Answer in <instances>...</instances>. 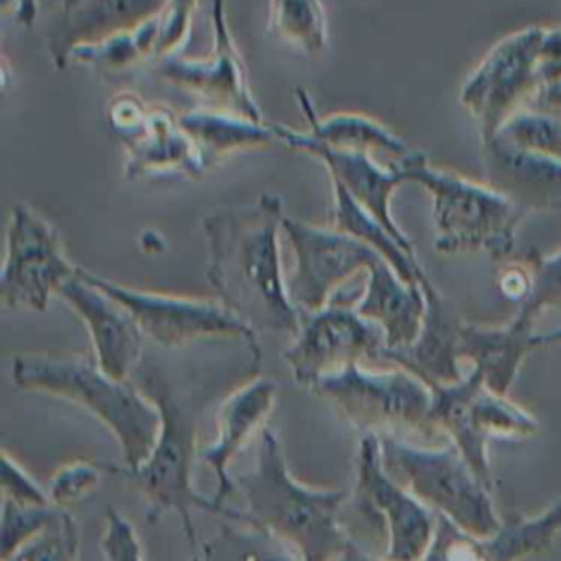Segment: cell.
Returning <instances> with one entry per match:
<instances>
[{
    "instance_id": "1",
    "label": "cell",
    "mask_w": 561,
    "mask_h": 561,
    "mask_svg": "<svg viewBox=\"0 0 561 561\" xmlns=\"http://www.w3.org/2000/svg\"><path fill=\"white\" fill-rule=\"evenodd\" d=\"M283 217V199L261 193L252 204L224 206L202 219L208 248L206 280L217 300L256 333L296 335L302 320L280 267Z\"/></svg>"
},
{
    "instance_id": "2",
    "label": "cell",
    "mask_w": 561,
    "mask_h": 561,
    "mask_svg": "<svg viewBox=\"0 0 561 561\" xmlns=\"http://www.w3.org/2000/svg\"><path fill=\"white\" fill-rule=\"evenodd\" d=\"M131 377V381L158 408V440L142 465H103L105 473L125 478L127 482L142 491L149 504V524L160 522L164 513H175L182 522V530L191 548L197 554L199 539L193 524V513L206 511L224 515V511L213 502V497H204L193 486V465L195 456H199L197 438L208 394L202 386H191L182 377H171L169 370L160 368L153 362H145V357Z\"/></svg>"
},
{
    "instance_id": "3",
    "label": "cell",
    "mask_w": 561,
    "mask_h": 561,
    "mask_svg": "<svg viewBox=\"0 0 561 561\" xmlns=\"http://www.w3.org/2000/svg\"><path fill=\"white\" fill-rule=\"evenodd\" d=\"M232 482L245 502L241 524L274 535L302 561H337L353 543L340 526L348 493L298 482L272 430L265 427L256 434L254 465L234 473Z\"/></svg>"
},
{
    "instance_id": "4",
    "label": "cell",
    "mask_w": 561,
    "mask_h": 561,
    "mask_svg": "<svg viewBox=\"0 0 561 561\" xmlns=\"http://www.w3.org/2000/svg\"><path fill=\"white\" fill-rule=\"evenodd\" d=\"M13 383L20 390L44 392L92 414L116 438L125 467L142 465L160 432V414L153 401L131 381L105 375L94 355L75 351L20 353L11 364Z\"/></svg>"
},
{
    "instance_id": "5",
    "label": "cell",
    "mask_w": 561,
    "mask_h": 561,
    "mask_svg": "<svg viewBox=\"0 0 561 561\" xmlns=\"http://www.w3.org/2000/svg\"><path fill=\"white\" fill-rule=\"evenodd\" d=\"M405 169L408 182L423 186L432 197L436 252H484L491 259L513 252L526 213L508 197L489 184L434 169L423 151H412Z\"/></svg>"
},
{
    "instance_id": "6",
    "label": "cell",
    "mask_w": 561,
    "mask_h": 561,
    "mask_svg": "<svg viewBox=\"0 0 561 561\" xmlns=\"http://www.w3.org/2000/svg\"><path fill=\"white\" fill-rule=\"evenodd\" d=\"M379 445L383 469L436 515L476 537H491L502 528L491 491L454 443L419 447L397 436H379Z\"/></svg>"
},
{
    "instance_id": "7",
    "label": "cell",
    "mask_w": 561,
    "mask_h": 561,
    "mask_svg": "<svg viewBox=\"0 0 561 561\" xmlns=\"http://www.w3.org/2000/svg\"><path fill=\"white\" fill-rule=\"evenodd\" d=\"M311 390L329 399L364 434L397 438L403 434L425 438L440 434L432 423V388L401 366L373 370L353 364L318 379Z\"/></svg>"
},
{
    "instance_id": "8",
    "label": "cell",
    "mask_w": 561,
    "mask_h": 561,
    "mask_svg": "<svg viewBox=\"0 0 561 561\" xmlns=\"http://www.w3.org/2000/svg\"><path fill=\"white\" fill-rule=\"evenodd\" d=\"M432 423L458 447L489 491L493 489L486 456L489 438H528L539 430L533 414L506 394L489 390L473 368L456 383L432 386Z\"/></svg>"
},
{
    "instance_id": "9",
    "label": "cell",
    "mask_w": 561,
    "mask_h": 561,
    "mask_svg": "<svg viewBox=\"0 0 561 561\" xmlns=\"http://www.w3.org/2000/svg\"><path fill=\"white\" fill-rule=\"evenodd\" d=\"M83 276L131 313L145 340L164 351H182L197 342L226 340L259 344V333L228 311L219 300L182 298L153 291H138L110 278L81 270Z\"/></svg>"
},
{
    "instance_id": "10",
    "label": "cell",
    "mask_w": 561,
    "mask_h": 561,
    "mask_svg": "<svg viewBox=\"0 0 561 561\" xmlns=\"http://www.w3.org/2000/svg\"><path fill=\"white\" fill-rule=\"evenodd\" d=\"M353 504L379 524L383 561H419L427 552L438 515L383 469L379 434H364L359 440Z\"/></svg>"
},
{
    "instance_id": "11",
    "label": "cell",
    "mask_w": 561,
    "mask_h": 561,
    "mask_svg": "<svg viewBox=\"0 0 561 561\" xmlns=\"http://www.w3.org/2000/svg\"><path fill=\"white\" fill-rule=\"evenodd\" d=\"M543 26H526L508 33L491 46L458 92L460 105L478 123L482 142L522 110L528 96L539 90L537 55Z\"/></svg>"
},
{
    "instance_id": "12",
    "label": "cell",
    "mask_w": 561,
    "mask_h": 561,
    "mask_svg": "<svg viewBox=\"0 0 561 561\" xmlns=\"http://www.w3.org/2000/svg\"><path fill=\"white\" fill-rule=\"evenodd\" d=\"M57 230L31 206L15 204L7 224L0 302L7 309L44 311L57 289L77 274Z\"/></svg>"
},
{
    "instance_id": "13",
    "label": "cell",
    "mask_w": 561,
    "mask_h": 561,
    "mask_svg": "<svg viewBox=\"0 0 561 561\" xmlns=\"http://www.w3.org/2000/svg\"><path fill=\"white\" fill-rule=\"evenodd\" d=\"M383 331L362 318L355 307L329 302L316 313H302L294 344L283 353L294 379L311 388L318 379L353 364L383 359Z\"/></svg>"
},
{
    "instance_id": "14",
    "label": "cell",
    "mask_w": 561,
    "mask_h": 561,
    "mask_svg": "<svg viewBox=\"0 0 561 561\" xmlns=\"http://www.w3.org/2000/svg\"><path fill=\"white\" fill-rule=\"evenodd\" d=\"M283 232L294 252L287 291L302 313L324 309L346 278L381 261L377 250L337 228H320L283 217Z\"/></svg>"
},
{
    "instance_id": "15",
    "label": "cell",
    "mask_w": 561,
    "mask_h": 561,
    "mask_svg": "<svg viewBox=\"0 0 561 561\" xmlns=\"http://www.w3.org/2000/svg\"><path fill=\"white\" fill-rule=\"evenodd\" d=\"M561 533V500L535 517L513 515L491 537H476L460 530L454 522L438 515L436 535L419 561H522L543 554ZM337 561H383L368 554L355 541Z\"/></svg>"
},
{
    "instance_id": "16",
    "label": "cell",
    "mask_w": 561,
    "mask_h": 561,
    "mask_svg": "<svg viewBox=\"0 0 561 561\" xmlns=\"http://www.w3.org/2000/svg\"><path fill=\"white\" fill-rule=\"evenodd\" d=\"M213 7V50L206 59H182L178 55L153 64L156 75L186 92L199 96L208 110L230 112L254 123H263L259 103L254 101L241 53L237 50L228 22L226 0H210Z\"/></svg>"
},
{
    "instance_id": "17",
    "label": "cell",
    "mask_w": 561,
    "mask_h": 561,
    "mask_svg": "<svg viewBox=\"0 0 561 561\" xmlns=\"http://www.w3.org/2000/svg\"><path fill=\"white\" fill-rule=\"evenodd\" d=\"M107 116L127 147L125 178L151 173L199 175L206 169L193 140L171 112L147 107L136 94H118L110 103Z\"/></svg>"
},
{
    "instance_id": "18",
    "label": "cell",
    "mask_w": 561,
    "mask_h": 561,
    "mask_svg": "<svg viewBox=\"0 0 561 561\" xmlns=\"http://www.w3.org/2000/svg\"><path fill=\"white\" fill-rule=\"evenodd\" d=\"M272 125H274L276 138L280 142L318 158L327 167L331 180L340 182L351 193V197L397 239V243L405 252L416 256L414 248H412V241L394 224V219L390 215L392 193L403 182H408L405 160L410 156L401 162H390L388 169H381L368 153L333 149V147H327V145L313 140L307 131H296V129H291L287 125H278V123H272Z\"/></svg>"
},
{
    "instance_id": "19",
    "label": "cell",
    "mask_w": 561,
    "mask_h": 561,
    "mask_svg": "<svg viewBox=\"0 0 561 561\" xmlns=\"http://www.w3.org/2000/svg\"><path fill=\"white\" fill-rule=\"evenodd\" d=\"M57 296L83 320L99 368L116 381L131 379L145 357V335L131 313L92 285L81 267L57 289Z\"/></svg>"
},
{
    "instance_id": "20",
    "label": "cell",
    "mask_w": 561,
    "mask_h": 561,
    "mask_svg": "<svg viewBox=\"0 0 561 561\" xmlns=\"http://www.w3.org/2000/svg\"><path fill=\"white\" fill-rule=\"evenodd\" d=\"M276 399V383L270 377H252L228 392L217 410V434L215 440L199 449L202 462H206L217 478L213 502L224 511V517L241 522V511L226 506V497L237 493L230 462L248 443V438L270 416Z\"/></svg>"
},
{
    "instance_id": "21",
    "label": "cell",
    "mask_w": 561,
    "mask_h": 561,
    "mask_svg": "<svg viewBox=\"0 0 561 561\" xmlns=\"http://www.w3.org/2000/svg\"><path fill=\"white\" fill-rule=\"evenodd\" d=\"M167 0H72L61 4L59 20L48 33V53L57 68L79 48L96 46L114 35L134 31L156 18Z\"/></svg>"
},
{
    "instance_id": "22",
    "label": "cell",
    "mask_w": 561,
    "mask_h": 561,
    "mask_svg": "<svg viewBox=\"0 0 561 561\" xmlns=\"http://www.w3.org/2000/svg\"><path fill=\"white\" fill-rule=\"evenodd\" d=\"M425 294V318L414 344L399 353H388L386 362L401 366L423 379L430 388L443 383H456L465 375L460 370V331L465 320L456 307L427 280Z\"/></svg>"
},
{
    "instance_id": "23",
    "label": "cell",
    "mask_w": 561,
    "mask_h": 561,
    "mask_svg": "<svg viewBox=\"0 0 561 561\" xmlns=\"http://www.w3.org/2000/svg\"><path fill=\"white\" fill-rule=\"evenodd\" d=\"M489 186L524 213L561 210V160L519 151L497 138L482 142Z\"/></svg>"
},
{
    "instance_id": "24",
    "label": "cell",
    "mask_w": 561,
    "mask_h": 561,
    "mask_svg": "<svg viewBox=\"0 0 561 561\" xmlns=\"http://www.w3.org/2000/svg\"><path fill=\"white\" fill-rule=\"evenodd\" d=\"M425 307L423 287L405 283L383 259L368 270L364 294L355 302L357 313L383 331V359L388 353H399L414 344L423 327Z\"/></svg>"
},
{
    "instance_id": "25",
    "label": "cell",
    "mask_w": 561,
    "mask_h": 561,
    "mask_svg": "<svg viewBox=\"0 0 561 561\" xmlns=\"http://www.w3.org/2000/svg\"><path fill=\"white\" fill-rule=\"evenodd\" d=\"M535 318L517 311L502 327H484L465 322L460 331V359L471 362L484 386L497 394H506L524 357L535 351Z\"/></svg>"
},
{
    "instance_id": "26",
    "label": "cell",
    "mask_w": 561,
    "mask_h": 561,
    "mask_svg": "<svg viewBox=\"0 0 561 561\" xmlns=\"http://www.w3.org/2000/svg\"><path fill=\"white\" fill-rule=\"evenodd\" d=\"M296 101L302 107V114L309 123V136L327 147L357 151V153H386L390 162L405 160L412 151L408 145L397 138L388 127L377 123L370 116L355 114V112H337L329 118H318L309 94L302 88H296Z\"/></svg>"
},
{
    "instance_id": "27",
    "label": "cell",
    "mask_w": 561,
    "mask_h": 561,
    "mask_svg": "<svg viewBox=\"0 0 561 561\" xmlns=\"http://www.w3.org/2000/svg\"><path fill=\"white\" fill-rule=\"evenodd\" d=\"M178 121L193 140L204 167H210L230 153L267 147L278 140L272 123H254L250 118L208 107L184 112Z\"/></svg>"
},
{
    "instance_id": "28",
    "label": "cell",
    "mask_w": 561,
    "mask_h": 561,
    "mask_svg": "<svg viewBox=\"0 0 561 561\" xmlns=\"http://www.w3.org/2000/svg\"><path fill=\"white\" fill-rule=\"evenodd\" d=\"M333 182V193H335V210H333V228L353 234L355 239L368 243L373 250L381 254L386 263L392 265V270L412 285H425L430 278L425 270L419 265L416 256L405 252L397 239L375 219L370 217L353 197L351 193L335 180Z\"/></svg>"
},
{
    "instance_id": "29",
    "label": "cell",
    "mask_w": 561,
    "mask_h": 561,
    "mask_svg": "<svg viewBox=\"0 0 561 561\" xmlns=\"http://www.w3.org/2000/svg\"><path fill=\"white\" fill-rule=\"evenodd\" d=\"M202 561H302L287 543L250 524H224L197 554Z\"/></svg>"
},
{
    "instance_id": "30",
    "label": "cell",
    "mask_w": 561,
    "mask_h": 561,
    "mask_svg": "<svg viewBox=\"0 0 561 561\" xmlns=\"http://www.w3.org/2000/svg\"><path fill=\"white\" fill-rule=\"evenodd\" d=\"M272 31L305 55H320L327 48L329 31L320 0H270Z\"/></svg>"
},
{
    "instance_id": "31",
    "label": "cell",
    "mask_w": 561,
    "mask_h": 561,
    "mask_svg": "<svg viewBox=\"0 0 561 561\" xmlns=\"http://www.w3.org/2000/svg\"><path fill=\"white\" fill-rule=\"evenodd\" d=\"M158 39V15L142 26L114 35L96 46L79 48L68 57V64H90L105 72L125 70L138 61H153Z\"/></svg>"
},
{
    "instance_id": "32",
    "label": "cell",
    "mask_w": 561,
    "mask_h": 561,
    "mask_svg": "<svg viewBox=\"0 0 561 561\" xmlns=\"http://www.w3.org/2000/svg\"><path fill=\"white\" fill-rule=\"evenodd\" d=\"M493 138L519 151L561 160V116L537 107L515 112Z\"/></svg>"
},
{
    "instance_id": "33",
    "label": "cell",
    "mask_w": 561,
    "mask_h": 561,
    "mask_svg": "<svg viewBox=\"0 0 561 561\" xmlns=\"http://www.w3.org/2000/svg\"><path fill=\"white\" fill-rule=\"evenodd\" d=\"M79 526L68 508H59L55 519L28 543L2 561H77Z\"/></svg>"
},
{
    "instance_id": "34",
    "label": "cell",
    "mask_w": 561,
    "mask_h": 561,
    "mask_svg": "<svg viewBox=\"0 0 561 561\" xmlns=\"http://www.w3.org/2000/svg\"><path fill=\"white\" fill-rule=\"evenodd\" d=\"M57 506H22L2 497V539L0 557L7 559L35 535H39L57 515Z\"/></svg>"
},
{
    "instance_id": "35",
    "label": "cell",
    "mask_w": 561,
    "mask_h": 561,
    "mask_svg": "<svg viewBox=\"0 0 561 561\" xmlns=\"http://www.w3.org/2000/svg\"><path fill=\"white\" fill-rule=\"evenodd\" d=\"M528 267L533 274V289L519 311L535 318L548 307H561V250L554 254L533 252L528 259Z\"/></svg>"
},
{
    "instance_id": "36",
    "label": "cell",
    "mask_w": 561,
    "mask_h": 561,
    "mask_svg": "<svg viewBox=\"0 0 561 561\" xmlns=\"http://www.w3.org/2000/svg\"><path fill=\"white\" fill-rule=\"evenodd\" d=\"M103 473L105 467L88 460H75L59 467L46 486L50 504L57 508H68L70 504L88 497L99 486Z\"/></svg>"
},
{
    "instance_id": "37",
    "label": "cell",
    "mask_w": 561,
    "mask_h": 561,
    "mask_svg": "<svg viewBox=\"0 0 561 561\" xmlns=\"http://www.w3.org/2000/svg\"><path fill=\"white\" fill-rule=\"evenodd\" d=\"M195 0H167L164 9L158 13V39L153 64L175 55L180 44L186 39L191 28Z\"/></svg>"
},
{
    "instance_id": "38",
    "label": "cell",
    "mask_w": 561,
    "mask_h": 561,
    "mask_svg": "<svg viewBox=\"0 0 561 561\" xmlns=\"http://www.w3.org/2000/svg\"><path fill=\"white\" fill-rule=\"evenodd\" d=\"M101 552L105 561H142V548L134 526L114 506L105 511Z\"/></svg>"
},
{
    "instance_id": "39",
    "label": "cell",
    "mask_w": 561,
    "mask_h": 561,
    "mask_svg": "<svg viewBox=\"0 0 561 561\" xmlns=\"http://www.w3.org/2000/svg\"><path fill=\"white\" fill-rule=\"evenodd\" d=\"M2 497L22 506H50L48 491L7 451L2 454Z\"/></svg>"
},
{
    "instance_id": "40",
    "label": "cell",
    "mask_w": 561,
    "mask_h": 561,
    "mask_svg": "<svg viewBox=\"0 0 561 561\" xmlns=\"http://www.w3.org/2000/svg\"><path fill=\"white\" fill-rule=\"evenodd\" d=\"M539 85L561 81V26H543L537 55Z\"/></svg>"
},
{
    "instance_id": "41",
    "label": "cell",
    "mask_w": 561,
    "mask_h": 561,
    "mask_svg": "<svg viewBox=\"0 0 561 561\" xmlns=\"http://www.w3.org/2000/svg\"><path fill=\"white\" fill-rule=\"evenodd\" d=\"M497 287L504 294V298L524 305L533 289V274L528 265L511 263L497 274Z\"/></svg>"
},
{
    "instance_id": "42",
    "label": "cell",
    "mask_w": 561,
    "mask_h": 561,
    "mask_svg": "<svg viewBox=\"0 0 561 561\" xmlns=\"http://www.w3.org/2000/svg\"><path fill=\"white\" fill-rule=\"evenodd\" d=\"M535 107L561 116V81L550 85H539V90L533 96Z\"/></svg>"
},
{
    "instance_id": "43",
    "label": "cell",
    "mask_w": 561,
    "mask_h": 561,
    "mask_svg": "<svg viewBox=\"0 0 561 561\" xmlns=\"http://www.w3.org/2000/svg\"><path fill=\"white\" fill-rule=\"evenodd\" d=\"M37 13V0H18V7H15V20L24 26H28L33 22Z\"/></svg>"
},
{
    "instance_id": "44",
    "label": "cell",
    "mask_w": 561,
    "mask_h": 561,
    "mask_svg": "<svg viewBox=\"0 0 561 561\" xmlns=\"http://www.w3.org/2000/svg\"><path fill=\"white\" fill-rule=\"evenodd\" d=\"M552 344H561V327L535 335V346H537V348H541V346H552Z\"/></svg>"
},
{
    "instance_id": "45",
    "label": "cell",
    "mask_w": 561,
    "mask_h": 561,
    "mask_svg": "<svg viewBox=\"0 0 561 561\" xmlns=\"http://www.w3.org/2000/svg\"><path fill=\"white\" fill-rule=\"evenodd\" d=\"M193 561H202V559H199V557H193Z\"/></svg>"
},
{
    "instance_id": "46",
    "label": "cell",
    "mask_w": 561,
    "mask_h": 561,
    "mask_svg": "<svg viewBox=\"0 0 561 561\" xmlns=\"http://www.w3.org/2000/svg\"><path fill=\"white\" fill-rule=\"evenodd\" d=\"M68 2H72V0H64V2H61V4H68Z\"/></svg>"
}]
</instances>
